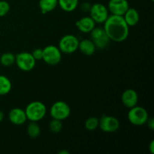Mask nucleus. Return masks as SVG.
Segmentation results:
<instances>
[{
    "mask_svg": "<svg viewBox=\"0 0 154 154\" xmlns=\"http://www.w3.org/2000/svg\"><path fill=\"white\" fill-rule=\"evenodd\" d=\"M104 30L110 41L122 42L126 40L129 34V26L123 16L111 14L104 22Z\"/></svg>",
    "mask_w": 154,
    "mask_h": 154,
    "instance_id": "obj_1",
    "label": "nucleus"
},
{
    "mask_svg": "<svg viewBox=\"0 0 154 154\" xmlns=\"http://www.w3.org/2000/svg\"><path fill=\"white\" fill-rule=\"evenodd\" d=\"M26 117L30 121L38 122L46 115L47 108L45 104L38 101L30 102L25 109Z\"/></svg>",
    "mask_w": 154,
    "mask_h": 154,
    "instance_id": "obj_2",
    "label": "nucleus"
},
{
    "mask_svg": "<svg viewBox=\"0 0 154 154\" xmlns=\"http://www.w3.org/2000/svg\"><path fill=\"white\" fill-rule=\"evenodd\" d=\"M128 120L134 126H141L147 123L149 115L145 108L140 106L132 107L129 108L128 112Z\"/></svg>",
    "mask_w": 154,
    "mask_h": 154,
    "instance_id": "obj_3",
    "label": "nucleus"
},
{
    "mask_svg": "<svg viewBox=\"0 0 154 154\" xmlns=\"http://www.w3.org/2000/svg\"><path fill=\"white\" fill-rule=\"evenodd\" d=\"M79 40L73 35H66L63 36L59 42V49L62 53L66 54H71L75 53L78 49Z\"/></svg>",
    "mask_w": 154,
    "mask_h": 154,
    "instance_id": "obj_4",
    "label": "nucleus"
},
{
    "mask_svg": "<svg viewBox=\"0 0 154 154\" xmlns=\"http://www.w3.org/2000/svg\"><path fill=\"white\" fill-rule=\"evenodd\" d=\"M71 114V108L66 102L58 101L53 104L50 110V114L53 119L63 120L67 119Z\"/></svg>",
    "mask_w": 154,
    "mask_h": 154,
    "instance_id": "obj_5",
    "label": "nucleus"
},
{
    "mask_svg": "<svg viewBox=\"0 0 154 154\" xmlns=\"http://www.w3.org/2000/svg\"><path fill=\"white\" fill-rule=\"evenodd\" d=\"M15 57V63L17 66L23 72H29L35 66L36 60L30 53L20 52Z\"/></svg>",
    "mask_w": 154,
    "mask_h": 154,
    "instance_id": "obj_6",
    "label": "nucleus"
},
{
    "mask_svg": "<svg viewBox=\"0 0 154 154\" xmlns=\"http://www.w3.org/2000/svg\"><path fill=\"white\" fill-rule=\"evenodd\" d=\"M62 59V52L58 47L55 45H48L43 49L42 60L50 66H56Z\"/></svg>",
    "mask_w": 154,
    "mask_h": 154,
    "instance_id": "obj_7",
    "label": "nucleus"
},
{
    "mask_svg": "<svg viewBox=\"0 0 154 154\" xmlns=\"http://www.w3.org/2000/svg\"><path fill=\"white\" fill-rule=\"evenodd\" d=\"M89 13L90 17L97 23H104L108 17V8L102 3H95L92 5Z\"/></svg>",
    "mask_w": 154,
    "mask_h": 154,
    "instance_id": "obj_8",
    "label": "nucleus"
},
{
    "mask_svg": "<svg viewBox=\"0 0 154 154\" xmlns=\"http://www.w3.org/2000/svg\"><path fill=\"white\" fill-rule=\"evenodd\" d=\"M99 126L102 132L111 133L118 130L120 128V121L115 117L104 114L99 119Z\"/></svg>",
    "mask_w": 154,
    "mask_h": 154,
    "instance_id": "obj_9",
    "label": "nucleus"
},
{
    "mask_svg": "<svg viewBox=\"0 0 154 154\" xmlns=\"http://www.w3.org/2000/svg\"><path fill=\"white\" fill-rule=\"evenodd\" d=\"M90 36L91 40L93 42L96 48L99 49H104L108 46L109 44L110 39L105 33L104 29L95 27L91 32H90Z\"/></svg>",
    "mask_w": 154,
    "mask_h": 154,
    "instance_id": "obj_10",
    "label": "nucleus"
},
{
    "mask_svg": "<svg viewBox=\"0 0 154 154\" xmlns=\"http://www.w3.org/2000/svg\"><path fill=\"white\" fill-rule=\"evenodd\" d=\"M129 8L127 0H110L108 2V10L111 14L123 16Z\"/></svg>",
    "mask_w": 154,
    "mask_h": 154,
    "instance_id": "obj_11",
    "label": "nucleus"
},
{
    "mask_svg": "<svg viewBox=\"0 0 154 154\" xmlns=\"http://www.w3.org/2000/svg\"><path fill=\"white\" fill-rule=\"evenodd\" d=\"M121 101L125 107L128 108H132L137 105V103H138V93L132 89H127L122 93Z\"/></svg>",
    "mask_w": 154,
    "mask_h": 154,
    "instance_id": "obj_12",
    "label": "nucleus"
},
{
    "mask_svg": "<svg viewBox=\"0 0 154 154\" xmlns=\"http://www.w3.org/2000/svg\"><path fill=\"white\" fill-rule=\"evenodd\" d=\"M8 119L13 124L17 126H20L26 123L27 120L26 114L25 110L21 108H15L11 110L8 114Z\"/></svg>",
    "mask_w": 154,
    "mask_h": 154,
    "instance_id": "obj_13",
    "label": "nucleus"
},
{
    "mask_svg": "<svg viewBox=\"0 0 154 154\" xmlns=\"http://www.w3.org/2000/svg\"><path fill=\"white\" fill-rule=\"evenodd\" d=\"M75 25L81 32L88 33L96 27V23L90 17H84L78 20Z\"/></svg>",
    "mask_w": 154,
    "mask_h": 154,
    "instance_id": "obj_14",
    "label": "nucleus"
},
{
    "mask_svg": "<svg viewBox=\"0 0 154 154\" xmlns=\"http://www.w3.org/2000/svg\"><path fill=\"white\" fill-rule=\"evenodd\" d=\"M123 17L129 26H134L139 22V14L133 8H129Z\"/></svg>",
    "mask_w": 154,
    "mask_h": 154,
    "instance_id": "obj_15",
    "label": "nucleus"
},
{
    "mask_svg": "<svg viewBox=\"0 0 154 154\" xmlns=\"http://www.w3.org/2000/svg\"><path fill=\"white\" fill-rule=\"evenodd\" d=\"M78 49L84 55L91 56L95 53L96 48L92 40L89 39H84V40L79 42L78 45Z\"/></svg>",
    "mask_w": 154,
    "mask_h": 154,
    "instance_id": "obj_16",
    "label": "nucleus"
},
{
    "mask_svg": "<svg viewBox=\"0 0 154 154\" xmlns=\"http://www.w3.org/2000/svg\"><path fill=\"white\" fill-rule=\"evenodd\" d=\"M39 8L42 14L54 11L58 5V0H39Z\"/></svg>",
    "mask_w": 154,
    "mask_h": 154,
    "instance_id": "obj_17",
    "label": "nucleus"
},
{
    "mask_svg": "<svg viewBox=\"0 0 154 154\" xmlns=\"http://www.w3.org/2000/svg\"><path fill=\"white\" fill-rule=\"evenodd\" d=\"M79 0H58V5L62 10L66 12H72L78 7Z\"/></svg>",
    "mask_w": 154,
    "mask_h": 154,
    "instance_id": "obj_18",
    "label": "nucleus"
},
{
    "mask_svg": "<svg viewBox=\"0 0 154 154\" xmlns=\"http://www.w3.org/2000/svg\"><path fill=\"white\" fill-rule=\"evenodd\" d=\"M11 82L6 76L0 75V96H5L11 90Z\"/></svg>",
    "mask_w": 154,
    "mask_h": 154,
    "instance_id": "obj_19",
    "label": "nucleus"
},
{
    "mask_svg": "<svg viewBox=\"0 0 154 154\" xmlns=\"http://www.w3.org/2000/svg\"><path fill=\"white\" fill-rule=\"evenodd\" d=\"M27 134L32 138H36L39 136L41 133L40 126L37 122L31 121L27 126Z\"/></svg>",
    "mask_w": 154,
    "mask_h": 154,
    "instance_id": "obj_20",
    "label": "nucleus"
},
{
    "mask_svg": "<svg viewBox=\"0 0 154 154\" xmlns=\"http://www.w3.org/2000/svg\"><path fill=\"white\" fill-rule=\"evenodd\" d=\"M15 55L12 53H4L0 57V63L5 67L11 66L15 63Z\"/></svg>",
    "mask_w": 154,
    "mask_h": 154,
    "instance_id": "obj_21",
    "label": "nucleus"
},
{
    "mask_svg": "<svg viewBox=\"0 0 154 154\" xmlns=\"http://www.w3.org/2000/svg\"><path fill=\"white\" fill-rule=\"evenodd\" d=\"M99 119L96 117H89L85 121L84 126H85L86 129L89 131H93L99 126Z\"/></svg>",
    "mask_w": 154,
    "mask_h": 154,
    "instance_id": "obj_22",
    "label": "nucleus"
},
{
    "mask_svg": "<svg viewBox=\"0 0 154 154\" xmlns=\"http://www.w3.org/2000/svg\"><path fill=\"white\" fill-rule=\"evenodd\" d=\"M49 129L53 133H59L63 129L62 121L57 119H53L49 123Z\"/></svg>",
    "mask_w": 154,
    "mask_h": 154,
    "instance_id": "obj_23",
    "label": "nucleus"
},
{
    "mask_svg": "<svg viewBox=\"0 0 154 154\" xmlns=\"http://www.w3.org/2000/svg\"><path fill=\"white\" fill-rule=\"evenodd\" d=\"M10 5L5 0H0V17L5 16L10 11Z\"/></svg>",
    "mask_w": 154,
    "mask_h": 154,
    "instance_id": "obj_24",
    "label": "nucleus"
},
{
    "mask_svg": "<svg viewBox=\"0 0 154 154\" xmlns=\"http://www.w3.org/2000/svg\"><path fill=\"white\" fill-rule=\"evenodd\" d=\"M32 55L34 57V59L35 60H42V57H43V50L42 49H35L34 51L32 53Z\"/></svg>",
    "mask_w": 154,
    "mask_h": 154,
    "instance_id": "obj_25",
    "label": "nucleus"
},
{
    "mask_svg": "<svg viewBox=\"0 0 154 154\" xmlns=\"http://www.w3.org/2000/svg\"><path fill=\"white\" fill-rule=\"evenodd\" d=\"M90 8H91V5L89 2H83L81 5V9L82 11L86 12V13L90 11Z\"/></svg>",
    "mask_w": 154,
    "mask_h": 154,
    "instance_id": "obj_26",
    "label": "nucleus"
},
{
    "mask_svg": "<svg viewBox=\"0 0 154 154\" xmlns=\"http://www.w3.org/2000/svg\"><path fill=\"white\" fill-rule=\"evenodd\" d=\"M147 124V126L149 127V129H150V130H153L154 129V119L153 117H150V118H148V120H147V123H146Z\"/></svg>",
    "mask_w": 154,
    "mask_h": 154,
    "instance_id": "obj_27",
    "label": "nucleus"
},
{
    "mask_svg": "<svg viewBox=\"0 0 154 154\" xmlns=\"http://www.w3.org/2000/svg\"><path fill=\"white\" fill-rule=\"evenodd\" d=\"M149 150H150V152L151 154L154 153V141L152 140L150 144H149Z\"/></svg>",
    "mask_w": 154,
    "mask_h": 154,
    "instance_id": "obj_28",
    "label": "nucleus"
},
{
    "mask_svg": "<svg viewBox=\"0 0 154 154\" xmlns=\"http://www.w3.org/2000/svg\"><path fill=\"white\" fill-rule=\"evenodd\" d=\"M4 119V113L2 110H0V122H2Z\"/></svg>",
    "mask_w": 154,
    "mask_h": 154,
    "instance_id": "obj_29",
    "label": "nucleus"
},
{
    "mask_svg": "<svg viewBox=\"0 0 154 154\" xmlns=\"http://www.w3.org/2000/svg\"><path fill=\"white\" fill-rule=\"evenodd\" d=\"M60 154H69V151H66V150H62V151L59 152Z\"/></svg>",
    "mask_w": 154,
    "mask_h": 154,
    "instance_id": "obj_30",
    "label": "nucleus"
},
{
    "mask_svg": "<svg viewBox=\"0 0 154 154\" xmlns=\"http://www.w3.org/2000/svg\"><path fill=\"white\" fill-rule=\"evenodd\" d=\"M151 1H152V2H153V1H154V0H151Z\"/></svg>",
    "mask_w": 154,
    "mask_h": 154,
    "instance_id": "obj_31",
    "label": "nucleus"
}]
</instances>
